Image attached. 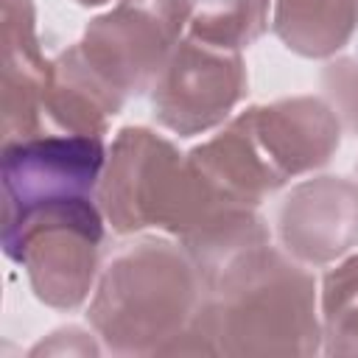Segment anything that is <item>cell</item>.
Masks as SVG:
<instances>
[{
    "mask_svg": "<svg viewBox=\"0 0 358 358\" xmlns=\"http://www.w3.org/2000/svg\"><path fill=\"white\" fill-rule=\"evenodd\" d=\"M319 338L313 277L266 243L207 282L185 352L310 355Z\"/></svg>",
    "mask_w": 358,
    "mask_h": 358,
    "instance_id": "1",
    "label": "cell"
},
{
    "mask_svg": "<svg viewBox=\"0 0 358 358\" xmlns=\"http://www.w3.org/2000/svg\"><path fill=\"white\" fill-rule=\"evenodd\" d=\"M204 299L207 282L187 249L140 241L103 268L87 316L115 352H185Z\"/></svg>",
    "mask_w": 358,
    "mask_h": 358,
    "instance_id": "2",
    "label": "cell"
},
{
    "mask_svg": "<svg viewBox=\"0 0 358 358\" xmlns=\"http://www.w3.org/2000/svg\"><path fill=\"white\" fill-rule=\"evenodd\" d=\"M98 204L120 235L159 227L179 241L199 232L229 207L165 137L151 129H123L106 157Z\"/></svg>",
    "mask_w": 358,
    "mask_h": 358,
    "instance_id": "3",
    "label": "cell"
},
{
    "mask_svg": "<svg viewBox=\"0 0 358 358\" xmlns=\"http://www.w3.org/2000/svg\"><path fill=\"white\" fill-rule=\"evenodd\" d=\"M103 210L98 199L42 207L3 227V252L28 271L36 299L50 308H78L101 268Z\"/></svg>",
    "mask_w": 358,
    "mask_h": 358,
    "instance_id": "4",
    "label": "cell"
},
{
    "mask_svg": "<svg viewBox=\"0 0 358 358\" xmlns=\"http://www.w3.org/2000/svg\"><path fill=\"white\" fill-rule=\"evenodd\" d=\"M103 165L101 137L34 134L3 143V227L50 204L98 199Z\"/></svg>",
    "mask_w": 358,
    "mask_h": 358,
    "instance_id": "5",
    "label": "cell"
},
{
    "mask_svg": "<svg viewBox=\"0 0 358 358\" xmlns=\"http://www.w3.org/2000/svg\"><path fill=\"white\" fill-rule=\"evenodd\" d=\"M243 95L246 67L241 53L185 36L151 90V106L159 126L193 137L224 123Z\"/></svg>",
    "mask_w": 358,
    "mask_h": 358,
    "instance_id": "6",
    "label": "cell"
},
{
    "mask_svg": "<svg viewBox=\"0 0 358 358\" xmlns=\"http://www.w3.org/2000/svg\"><path fill=\"white\" fill-rule=\"evenodd\" d=\"M241 117L280 185L322 168L341 143V120L336 109L313 95L252 106Z\"/></svg>",
    "mask_w": 358,
    "mask_h": 358,
    "instance_id": "7",
    "label": "cell"
},
{
    "mask_svg": "<svg viewBox=\"0 0 358 358\" xmlns=\"http://www.w3.org/2000/svg\"><path fill=\"white\" fill-rule=\"evenodd\" d=\"M282 246L310 266H324L358 246V185L319 176L296 185L277 213Z\"/></svg>",
    "mask_w": 358,
    "mask_h": 358,
    "instance_id": "8",
    "label": "cell"
},
{
    "mask_svg": "<svg viewBox=\"0 0 358 358\" xmlns=\"http://www.w3.org/2000/svg\"><path fill=\"white\" fill-rule=\"evenodd\" d=\"M31 0H3V143L42 134L45 81L50 62L42 56Z\"/></svg>",
    "mask_w": 358,
    "mask_h": 358,
    "instance_id": "9",
    "label": "cell"
},
{
    "mask_svg": "<svg viewBox=\"0 0 358 358\" xmlns=\"http://www.w3.org/2000/svg\"><path fill=\"white\" fill-rule=\"evenodd\" d=\"M117 92L84 56L81 45L67 48L50 62L45 81V115L67 134L103 137L109 117L123 106Z\"/></svg>",
    "mask_w": 358,
    "mask_h": 358,
    "instance_id": "10",
    "label": "cell"
},
{
    "mask_svg": "<svg viewBox=\"0 0 358 358\" xmlns=\"http://www.w3.org/2000/svg\"><path fill=\"white\" fill-rule=\"evenodd\" d=\"M358 28V0H277L274 34L308 59L341 50Z\"/></svg>",
    "mask_w": 358,
    "mask_h": 358,
    "instance_id": "11",
    "label": "cell"
},
{
    "mask_svg": "<svg viewBox=\"0 0 358 358\" xmlns=\"http://www.w3.org/2000/svg\"><path fill=\"white\" fill-rule=\"evenodd\" d=\"M268 25V0H187V36L241 53Z\"/></svg>",
    "mask_w": 358,
    "mask_h": 358,
    "instance_id": "12",
    "label": "cell"
},
{
    "mask_svg": "<svg viewBox=\"0 0 358 358\" xmlns=\"http://www.w3.org/2000/svg\"><path fill=\"white\" fill-rule=\"evenodd\" d=\"M322 319L327 352L358 355V255L327 271L322 288Z\"/></svg>",
    "mask_w": 358,
    "mask_h": 358,
    "instance_id": "13",
    "label": "cell"
},
{
    "mask_svg": "<svg viewBox=\"0 0 358 358\" xmlns=\"http://www.w3.org/2000/svg\"><path fill=\"white\" fill-rule=\"evenodd\" d=\"M322 84L338 120H344V126L358 134V56L330 62L322 73Z\"/></svg>",
    "mask_w": 358,
    "mask_h": 358,
    "instance_id": "14",
    "label": "cell"
},
{
    "mask_svg": "<svg viewBox=\"0 0 358 358\" xmlns=\"http://www.w3.org/2000/svg\"><path fill=\"white\" fill-rule=\"evenodd\" d=\"M78 6H101V3H106V0H76Z\"/></svg>",
    "mask_w": 358,
    "mask_h": 358,
    "instance_id": "15",
    "label": "cell"
}]
</instances>
